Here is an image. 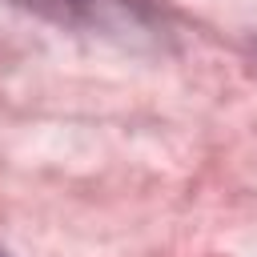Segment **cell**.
<instances>
[{
	"mask_svg": "<svg viewBox=\"0 0 257 257\" xmlns=\"http://www.w3.org/2000/svg\"><path fill=\"white\" fill-rule=\"evenodd\" d=\"M0 257H8V253H4V249H0Z\"/></svg>",
	"mask_w": 257,
	"mask_h": 257,
	"instance_id": "2",
	"label": "cell"
},
{
	"mask_svg": "<svg viewBox=\"0 0 257 257\" xmlns=\"http://www.w3.org/2000/svg\"><path fill=\"white\" fill-rule=\"evenodd\" d=\"M16 8L44 16L64 28H96V32H141L145 8L133 0H12Z\"/></svg>",
	"mask_w": 257,
	"mask_h": 257,
	"instance_id": "1",
	"label": "cell"
}]
</instances>
